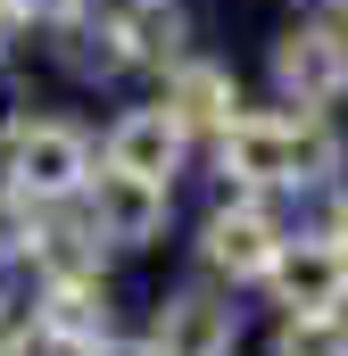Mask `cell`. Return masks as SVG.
Returning a JSON list of instances; mask_svg holds the SVG:
<instances>
[{
    "instance_id": "obj_16",
    "label": "cell",
    "mask_w": 348,
    "mask_h": 356,
    "mask_svg": "<svg viewBox=\"0 0 348 356\" xmlns=\"http://www.w3.org/2000/svg\"><path fill=\"white\" fill-rule=\"evenodd\" d=\"M0 356H25V315L0 298Z\"/></svg>"
},
{
    "instance_id": "obj_11",
    "label": "cell",
    "mask_w": 348,
    "mask_h": 356,
    "mask_svg": "<svg viewBox=\"0 0 348 356\" xmlns=\"http://www.w3.org/2000/svg\"><path fill=\"white\" fill-rule=\"evenodd\" d=\"M100 249H108L100 224L75 216V224H33V249H25V257L50 273V282H100Z\"/></svg>"
},
{
    "instance_id": "obj_6",
    "label": "cell",
    "mask_w": 348,
    "mask_h": 356,
    "mask_svg": "<svg viewBox=\"0 0 348 356\" xmlns=\"http://www.w3.org/2000/svg\"><path fill=\"white\" fill-rule=\"evenodd\" d=\"M199 257L216 273H232V282H265L274 273V257H282V232H274V216L265 207H216L207 216V241H199Z\"/></svg>"
},
{
    "instance_id": "obj_12",
    "label": "cell",
    "mask_w": 348,
    "mask_h": 356,
    "mask_svg": "<svg viewBox=\"0 0 348 356\" xmlns=\"http://www.w3.org/2000/svg\"><path fill=\"white\" fill-rule=\"evenodd\" d=\"M182 33H191V17H182L174 0H133V8H125V42H133V58H150V67H174V58H182Z\"/></svg>"
},
{
    "instance_id": "obj_8",
    "label": "cell",
    "mask_w": 348,
    "mask_h": 356,
    "mask_svg": "<svg viewBox=\"0 0 348 356\" xmlns=\"http://www.w3.org/2000/svg\"><path fill=\"white\" fill-rule=\"evenodd\" d=\"M150 348L158 356H232V307L207 298V290H182V298H166Z\"/></svg>"
},
{
    "instance_id": "obj_9",
    "label": "cell",
    "mask_w": 348,
    "mask_h": 356,
    "mask_svg": "<svg viewBox=\"0 0 348 356\" xmlns=\"http://www.w3.org/2000/svg\"><path fill=\"white\" fill-rule=\"evenodd\" d=\"M166 108L191 124V133H199V124H216V133H224V124H232V108H241V91H232L224 67H207V58H174V67H166Z\"/></svg>"
},
{
    "instance_id": "obj_2",
    "label": "cell",
    "mask_w": 348,
    "mask_h": 356,
    "mask_svg": "<svg viewBox=\"0 0 348 356\" xmlns=\"http://www.w3.org/2000/svg\"><path fill=\"white\" fill-rule=\"evenodd\" d=\"M8 191H25L33 207H58V199L91 191V141L75 124H58V116L17 124L8 133Z\"/></svg>"
},
{
    "instance_id": "obj_3",
    "label": "cell",
    "mask_w": 348,
    "mask_h": 356,
    "mask_svg": "<svg viewBox=\"0 0 348 356\" xmlns=\"http://www.w3.org/2000/svg\"><path fill=\"white\" fill-rule=\"evenodd\" d=\"M265 282H274V298L290 315H340L348 307V249L340 241H282Z\"/></svg>"
},
{
    "instance_id": "obj_13",
    "label": "cell",
    "mask_w": 348,
    "mask_h": 356,
    "mask_svg": "<svg viewBox=\"0 0 348 356\" xmlns=\"http://www.w3.org/2000/svg\"><path fill=\"white\" fill-rule=\"evenodd\" d=\"M67 25V67L75 75H116L125 58H133V42H125V17H58Z\"/></svg>"
},
{
    "instance_id": "obj_1",
    "label": "cell",
    "mask_w": 348,
    "mask_h": 356,
    "mask_svg": "<svg viewBox=\"0 0 348 356\" xmlns=\"http://www.w3.org/2000/svg\"><path fill=\"white\" fill-rule=\"evenodd\" d=\"M224 175L241 182H324L340 175V141L315 124V108L299 116H232L224 124Z\"/></svg>"
},
{
    "instance_id": "obj_4",
    "label": "cell",
    "mask_w": 348,
    "mask_h": 356,
    "mask_svg": "<svg viewBox=\"0 0 348 356\" xmlns=\"http://www.w3.org/2000/svg\"><path fill=\"white\" fill-rule=\"evenodd\" d=\"M84 216L100 224V241L141 249V241H158V232H166V182L108 166V175H91V207H84Z\"/></svg>"
},
{
    "instance_id": "obj_18",
    "label": "cell",
    "mask_w": 348,
    "mask_h": 356,
    "mask_svg": "<svg viewBox=\"0 0 348 356\" xmlns=\"http://www.w3.org/2000/svg\"><path fill=\"white\" fill-rule=\"evenodd\" d=\"M84 356H158V348H133V340H100V348H84Z\"/></svg>"
},
{
    "instance_id": "obj_10",
    "label": "cell",
    "mask_w": 348,
    "mask_h": 356,
    "mask_svg": "<svg viewBox=\"0 0 348 356\" xmlns=\"http://www.w3.org/2000/svg\"><path fill=\"white\" fill-rule=\"evenodd\" d=\"M42 332H50L67 356L100 348V340H108V298H100V282H50V298H42Z\"/></svg>"
},
{
    "instance_id": "obj_14",
    "label": "cell",
    "mask_w": 348,
    "mask_h": 356,
    "mask_svg": "<svg viewBox=\"0 0 348 356\" xmlns=\"http://www.w3.org/2000/svg\"><path fill=\"white\" fill-rule=\"evenodd\" d=\"M274 356H348V323L340 315H290L274 332Z\"/></svg>"
},
{
    "instance_id": "obj_19",
    "label": "cell",
    "mask_w": 348,
    "mask_h": 356,
    "mask_svg": "<svg viewBox=\"0 0 348 356\" xmlns=\"http://www.w3.org/2000/svg\"><path fill=\"white\" fill-rule=\"evenodd\" d=\"M17 25H25V8H17V0H0V50H8V33H17Z\"/></svg>"
},
{
    "instance_id": "obj_21",
    "label": "cell",
    "mask_w": 348,
    "mask_h": 356,
    "mask_svg": "<svg viewBox=\"0 0 348 356\" xmlns=\"http://www.w3.org/2000/svg\"><path fill=\"white\" fill-rule=\"evenodd\" d=\"M332 241H340V249H348V199H340V216H332Z\"/></svg>"
},
{
    "instance_id": "obj_17",
    "label": "cell",
    "mask_w": 348,
    "mask_h": 356,
    "mask_svg": "<svg viewBox=\"0 0 348 356\" xmlns=\"http://www.w3.org/2000/svg\"><path fill=\"white\" fill-rule=\"evenodd\" d=\"M17 8H25V17H42V25H58V17H75L84 0H17Z\"/></svg>"
},
{
    "instance_id": "obj_20",
    "label": "cell",
    "mask_w": 348,
    "mask_h": 356,
    "mask_svg": "<svg viewBox=\"0 0 348 356\" xmlns=\"http://www.w3.org/2000/svg\"><path fill=\"white\" fill-rule=\"evenodd\" d=\"M0 133H17V91H8V75H0Z\"/></svg>"
},
{
    "instance_id": "obj_5",
    "label": "cell",
    "mask_w": 348,
    "mask_h": 356,
    "mask_svg": "<svg viewBox=\"0 0 348 356\" xmlns=\"http://www.w3.org/2000/svg\"><path fill=\"white\" fill-rule=\"evenodd\" d=\"M274 83H282V99H299V108H332V99L348 91V42L324 33V25L282 33V50H274Z\"/></svg>"
},
{
    "instance_id": "obj_7",
    "label": "cell",
    "mask_w": 348,
    "mask_h": 356,
    "mask_svg": "<svg viewBox=\"0 0 348 356\" xmlns=\"http://www.w3.org/2000/svg\"><path fill=\"white\" fill-rule=\"evenodd\" d=\"M182 141H191V124H182L174 108H133V116H116V133H108V166L150 175V182H174Z\"/></svg>"
},
{
    "instance_id": "obj_15",
    "label": "cell",
    "mask_w": 348,
    "mask_h": 356,
    "mask_svg": "<svg viewBox=\"0 0 348 356\" xmlns=\"http://www.w3.org/2000/svg\"><path fill=\"white\" fill-rule=\"evenodd\" d=\"M25 207H33L25 191H0V266L33 249V216H25Z\"/></svg>"
}]
</instances>
